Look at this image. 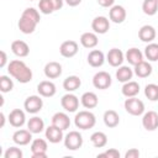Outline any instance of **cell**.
I'll return each instance as SVG.
<instances>
[{"mask_svg": "<svg viewBox=\"0 0 158 158\" xmlns=\"http://www.w3.org/2000/svg\"><path fill=\"white\" fill-rule=\"evenodd\" d=\"M7 63V56L5 51H0V68H4Z\"/></svg>", "mask_w": 158, "mask_h": 158, "instance_id": "43", "label": "cell"}, {"mask_svg": "<svg viewBox=\"0 0 158 158\" xmlns=\"http://www.w3.org/2000/svg\"><path fill=\"white\" fill-rule=\"evenodd\" d=\"M30 1H33V0H30Z\"/></svg>", "mask_w": 158, "mask_h": 158, "instance_id": "47", "label": "cell"}, {"mask_svg": "<svg viewBox=\"0 0 158 158\" xmlns=\"http://www.w3.org/2000/svg\"><path fill=\"white\" fill-rule=\"evenodd\" d=\"M64 1H65V4H67L68 6H72V7L78 6V5L81 2V0H64Z\"/></svg>", "mask_w": 158, "mask_h": 158, "instance_id": "45", "label": "cell"}, {"mask_svg": "<svg viewBox=\"0 0 158 158\" xmlns=\"http://www.w3.org/2000/svg\"><path fill=\"white\" fill-rule=\"evenodd\" d=\"M14 89V81L10 79L7 75H1L0 77V90L1 93H9Z\"/></svg>", "mask_w": 158, "mask_h": 158, "instance_id": "37", "label": "cell"}, {"mask_svg": "<svg viewBox=\"0 0 158 158\" xmlns=\"http://www.w3.org/2000/svg\"><path fill=\"white\" fill-rule=\"evenodd\" d=\"M32 132L27 128V130H23V128H20L17 131L14 132L12 135V141L17 146H27L28 143L32 142Z\"/></svg>", "mask_w": 158, "mask_h": 158, "instance_id": "10", "label": "cell"}, {"mask_svg": "<svg viewBox=\"0 0 158 158\" xmlns=\"http://www.w3.org/2000/svg\"><path fill=\"white\" fill-rule=\"evenodd\" d=\"M27 128L35 135L41 133L44 130V121L38 116H33L27 121Z\"/></svg>", "mask_w": 158, "mask_h": 158, "instance_id": "32", "label": "cell"}, {"mask_svg": "<svg viewBox=\"0 0 158 158\" xmlns=\"http://www.w3.org/2000/svg\"><path fill=\"white\" fill-rule=\"evenodd\" d=\"M7 72L14 79H16L21 84L30 83L32 80V77H33L32 70L30 69V67L21 59L11 60L7 64Z\"/></svg>", "mask_w": 158, "mask_h": 158, "instance_id": "2", "label": "cell"}, {"mask_svg": "<svg viewBox=\"0 0 158 158\" xmlns=\"http://www.w3.org/2000/svg\"><path fill=\"white\" fill-rule=\"evenodd\" d=\"M37 91H38V95H41L42 98H52V96L56 95L57 88H56V84L53 81L42 80L37 85Z\"/></svg>", "mask_w": 158, "mask_h": 158, "instance_id": "16", "label": "cell"}, {"mask_svg": "<svg viewBox=\"0 0 158 158\" xmlns=\"http://www.w3.org/2000/svg\"><path fill=\"white\" fill-rule=\"evenodd\" d=\"M51 2H52V5H53L54 11H57V10H60V9L63 7L64 0H51Z\"/></svg>", "mask_w": 158, "mask_h": 158, "instance_id": "44", "label": "cell"}, {"mask_svg": "<svg viewBox=\"0 0 158 158\" xmlns=\"http://www.w3.org/2000/svg\"><path fill=\"white\" fill-rule=\"evenodd\" d=\"M48 144L43 138H35L31 142V152L32 158H46L47 157Z\"/></svg>", "mask_w": 158, "mask_h": 158, "instance_id": "8", "label": "cell"}, {"mask_svg": "<svg viewBox=\"0 0 158 158\" xmlns=\"http://www.w3.org/2000/svg\"><path fill=\"white\" fill-rule=\"evenodd\" d=\"M11 51L16 57L25 58L30 54V47L28 44L22 40H16L11 43Z\"/></svg>", "mask_w": 158, "mask_h": 158, "instance_id": "19", "label": "cell"}, {"mask_svg": "<svg viewBox=\"0 0 158 158\" xmlns=\"http://www.w3.org/2000/svg\"><path fill=\"white\" fill-rule=\"evenodd\" d=\"M142 11L146 15H148V16L156 15L157 11H158V2H157V0H143Z\"/></svg>", "mask_w": 158, "mask_h": 158, "instance_id": "35", "label": "cell"}, {"mask_svg": "<svg viewBox=\"0 0 158 158\" xmlns=\"http://www.w3.org/2000/svg\"><path fill=\"white\" fill-rule=\"evenodd\" d=\"M104 123L109 128H114L120 123V116L115 110H107L104 112Z\"/></svg>", "mask_w": 158, "mask_h": 158, "instance_id": "30", "label": "cell"}, {"mask_svg": "<svg viewBox=\"0 0 158 158\" xmlns=\"http://www.w3.org/2000/svg\"><path fill=\"white\" fill-rule=\"evenodd\" d=\"M78 49H79L78 43L75 41H73V40H68V41H64L60 44L59 53L64 58H73L78 53Z\"/></svg>", "mask_w": 158, "mask_h": 158, "instance_id": "13", "label": "cell"}, {"mask_svg": "<svg viewBox=\"0 0 158 158\" xmlns=\"http://www.w3.org/2000/svg\"><path fill=\"white\" fill-rule=\"evenodd\" d=\"M144 95L148 100L151 101H157L158 100V85L157 84H147L144 86Z\"/></svg>", "mask_w": 158, "mask_h": 158, "instance_id": "36", "label": "cell"}, {"mask_svg": "<svg viewBox=\"0 0 158 158\" xmlns=\"http://www.w3.org/2000/svg\"><path fill=\"white\" fill-rule=\"evenodd\" d=\"M23 107L26 110V112L28 114H37L42 110L43 107V100L41 98V95H30L26 98L25 102H23Z\"/></svg>", "mask_w": 158, "mask_h": 158, "instance_id": "6", "label": "cell"}, {"mask_svg": "<svg viewBox=\"0 0 158 158\" xmlns=\"http://www.w3.org/2000/svg\"><path fill=\"white\" fill-rule=\"evenodd\" d=\"M80 102L85 109H95L99 104V99L98 95L93 91H86L81 95L80 98Z\"/></svg>", "mask_w": 158, "mask_h": 158, "instance_id": "28", "label": "cell"}, {"mask_svg": "<svg viewBox=\"0 0 158 158\" xmlns=\"http://www.w3.org/2000/svg\"><path fill=\"white\" fill-rule=\"evenodd\" d=\"M111 83H112L111 75L107 72H105V70L98 72L93 77V85H94V88H96L99 90L109 89L111 86Z\"/></svg>", "mask_w": 158, "mask_h": 158, "instance_id": "7", "label": "cell"}, {"mask_svg": "<svg viewBox=\"0 0 158 158\" xmlns=\"http://www.w3.org/2000/svg\"><path fill=\"white\" fill-rule=\"evenodd\" d=\"M44 75L48 78V79H56V78H59L60 74H62V64L58 63V62H48L46 65H44Z\"/></svg>", "mask_w": 158, "mask_h": 158, "instance_id": "22", "label": "cell"}, {"mask_svg": "<svg viewBox=\"0 0 158 158\" xmlns=\"http://www.w3.org/2000/svg\"><path fill=\"white\" fill-rule=\"evenodd\" d=\"M157 2H158V0H157Z\"/></svg>", "mask_w": 158, "mask_h": 158, "instance_id": "48", "label": "cell"}, {"mask_svg": "<svg viewBox=\"0 0 158 158\" xmlns=\"http://www.w3.org/2000/svg\"><path fill=\"white\" fill-rule=\"evenodd\" d=\"M52 125L59 127L60 130L65 131L70 126V118L65 112H56L52 116Z\"/></svg>", "mask_w": 158, "mask_h": 158, "instance_id": "24", "label": "cell"}, {"mask_svg": "<svg viewBox=\"0 0 158 158\" xmlns=\"http://www.w3.org/2000/svg\"><path fill=\"white\" fill-rule=\"evenodd\" d=\"M44 135L47 141H49L51 143H59L60 141L64 139V135H63V130H60L59 127L51 125L44 130Z\"/></svg>", "mask_w": 158, "mask_h": 158, "instance_id": "18", "label": "cell"}, {"mask_svg": "<svg viewBox=\"0 0 158 158\" xmlns=\"http://www.w3.org/2000/svg\"><path fill=\"white\" fill-rule=\"evenodd\" d=\"M106 60L111 67L118 68L120 65H122V63L125 60V54L118 48H111L106 54Z\"/></svg>", "mask_w": 158, "mask_h": 158, "instance_id": "14", "label": "cell"}, {"mask_svg": "<svg viewBox=\"0 0 158 158\" xmlns=\"http://www.w3.org/2000/svg\"><path fill=\"white\" fill-rule=\"evenodd\" d=\"M142 126L147 131H156L158 128V114L156 111H147L142 116Z\"/></svg>", "mask_w": 158, "mask_h": 158, "instance_id": "11", "label": "cell"}, {"mask_svg": "<svg viewBox=\"0 0 158 158\" xmlns=\"http://www.w3.org/2000/svg\"><path fill=\"white\" fill-rule=\"evenodd\" d=\"M126 10L122 5H114L109 10V19L114 23H122L126 20Z\"/></svg>", "mask_w": 158, "mask_h": 158, "instance_id": "17", "label": "cell"}, {"mask_svg": "<svg viewBox=\"0 0 158 158\" xmlns=\"http://www.w3.org/2000/svg\"><path fill=\"white\" fill-rule=\"evenodd\" d=\"M156 28L151 25H143L139 30H138V37L142 42H146V43H151L153 42V40L156 38Z\"/></svg>", "mask_w": 158, "mask_h": 158, "instance_id": "21", "label": "cell"}, {"mask_svg": "<svg viewBox=\"0 0 158 158\" xmlns=\"http://www.w3.org/2000/svg\"><path fill=\"white\" fill-rule=\"evenodd\" d=\"M123 107H125L126 112L132 116H141L144 114V104L142 100L137 99L136 96L127 98L123 102Z\"/></svg>", "mask_w": 158, "mask_h": 158, "instance_id": "4", "label": "cell"}, {"mask_svg": "<svg viewBox=\"0 0 158 158\" xmlns=\"http://www.w3.org/2000/svg\"><path fill=\"white\" fill-rule=\"evenodd\" d=\"M98 158H120V152L116 148H110L102 153H99Z\"/></svg>", "mask_w": 158, "mask_h": 158, "instance_id": "40", "label": "cell"}, {"mask_svg": "<svg viewBox=\"0 0 158 158\" xmlns=\"http://www.w3.org/2000/svg\"><path fill=\"white\" fill-rule=\"evenodd\" d=\"M144 57L148 62H157L158 60V43L151 42L144 48Z\"/></svg>", "mask_w": 158, "mask_h": 158, "instance_id": "34", "label": "cell"}, {"mask_svg": "<svg viewBox=\"0 0 158 158\" xmlns=\"http://www.w3.org/2000/svg\"><path fill=\"white\" fill-rule=\"evenodd\" d=\"M81 85V80L78 75H69L64 79L63 81V89L68 93H73L75 90H78Z\"/></svg>", "mask_w": 158, "mask_h": 158, "instance_id": "29", "label": "cell"}, {"mask_svg": "<svg viewBox=\"0 0 158 158\" xmlns=\"http://www.w3.org/2000/svg\"><path fill=\"white\" fill-rule=\"evenodd\" d=\"M38 9H40V12H42L43 15H49V14L54 12V9H53L51 0H40Z\"/></svg>", "mask_w": 158, "mask_h": 158, "instance_id": "38", "label": "cell"}, {"mask_svg": "<svg viewBox=\"0 0 158 158\" xmlns=\"http://www.w3.org/2000/svg\"><path fill=\"white\" fill-rule=\"evenodd\" d=\"M133 74V69H131L128 65H120L116 70V79L121 83H126L132 79Z\"/></svg>", "mask_w": 158, "mask_h": 158, "instance_id": "31", "label": "cell"}, {"mask_svg": "<svg viewBox=\"0 0 158 158\" xmlns=\"http://www.w3.org/2000/svg\"><path fill=\"white\" fill-rule=\"evenodd\" d=\"M80 44L84 47V48H88V49H91V48H95L99 43V40H98V33L95 32H84L81 36H80Z\"/></svg>", "mask_w": 158, "mask_h": 158, "instance_id": "23", "label": "cell"}, {"mask_svg": "<svg viewBox=\"0 0 158 158\" xmlns=\"http://www.w3.org/2000/svg\"><path fill=\"white\" fill-rule=\"evenodd\" d=\"M40 21H41V15L38 12V10H36L35 7H27L22 11L20 20L17 22V26L22 33L30 35V33L35 32Z\"/></svg>", "mask_w": 158, "mask_h": 158, "instance_id": "1", "label": "cell"}, {"mask_svg": "<svg viewBox=\"0 0 158 158\" xmlns=\"http://www.w3.org/2000/svg\"><path fill=\"white\" fill-rule=\"evenodd\" d=\"M90 142L95 148H102L107 144V136H106V133H104L101 131H96V132L91 133Z\"/></svg>", "mask_w": 158, "mask_h": 158, "instance_id": "33", "label": "cell"}, {"mask_svg": "<svg viewBox=\"0 0 158 158\" xmlns=\"http://www.w3.org/2000/svg\"><path fill=\"white\" fill-rule=\"evenodd\" d=\"M96 1L102 7H111L115 4V0H96Z\"/></svg>", "mask_w": 158, "mask_h": 158, "instance_id": "42", "label": "cell"}, {"mask_svg": "<svg viewBox=\"0 0 158 158\" xmlns=\"http://www.w3.org/2000/svg\"><path fill=\"white\" fill-rule=\"evenodd\" d=\"M121 93L125 98H133L139 93V84L133 80L126 81L121 88Z\"/></svg>", "mask_w": 158, "mask_h": 158, "instance_id": "27", "label": "cell"}, {"mask_svg": "<svg viewBox=\"0 0 158 158\" xmlns=\"http://www.w3.org/2000/svg\"><path fill=\"white\" fill-rule=\"evenodd\" d=\"M64 146L69 151H78L83 146V136L79 131H69L64 136Z\"/></svg>", "mask_w": 158, "mask_h": 158, "instance_id": "5", "label": "cell"}, {"mask_svg": "<svg viewBox=\"0 0 158 158\" xmlns=\"http://www.w3.org/2000/svg\"><path fill=\"white\" fill-rule=\"evenodd\" d=\"M60 105L67 112H75L79 107V99L73 93H67L60 99Z\"/></svg>", "mask_w": 158, "mask_h": 158, "instance_id": "9", "label": "cell"}, {"mask_svg": "<svg viewBox=\"0 0 158 158\" xmlns=\"http://www.w3.org/2000/svg\"><path fill=\"white\" fill-rule=\"evenodd\" d=\"M96 123L95 115L89 110H83L75 114L74 116V125L79 130H89L93 128Z\"/></svg>", "mask_w": 158, "mask_h": 158, "instance_id": "3", "label": "cell"}, {"mask_svg": "<svg viewBox=\"0 0 158 158\" xmlns=\"http://www.w3.org/2000/svg\"><path fill=\"white\" fill-rule=\"evenodd\" d=\"M0 117H1V123H0V127L2 128V127H4V125H5V115H4V112H1V114H0Z\"/></svg>", "mask_w": 158, "mask_h": 158, "instance_id": "46", "label": "cell"}, {"mask_svg": "<svg viewBox=\"0 0 158 158\" xmlns=\"http://www.w3.org/2000/svg\"><path fill=\"white\" fill-rule=\"evenodd\" d=\"M86 60H88V63H89L90 67H93V68H99V67H101V65L105 63L106 58H105V54H104L101 51H99V49H93V51L89 52Z\"/></svg>", "mask_w": 158, "mask_h": 158, "instance_id": "20", "label": "cell"}, {"mask_svg": "<svg viewBox=\"0 0 158 158\" xmlns=\"http://www.w3.org/2000/svg\"><path fill=\"white\" fill-rule=\"evenodd\" d=\"M152 70H153V68H152L151 63L144 60V59L142 62H139L138 64H136L135 68H133V73L138 78H147V77H149L152 74Z\"/></svg>", "mask_w": 158, "mask_h": 158, "instance_id": "26", "label": "cell"}, {"mask_svg": "<svg viewBox=\"0 0 158 158\" xmlns=\"http://www.w3.org/2000/svg\"><path fill=\"white\" fill-rule=\"evenodd\" d=\"M143 56L144 54L138 48L132 47V48H128L127 52L125 53V59L128 62V64H131V65L135 67L136 64H138L139 62L143 60Z\"/></svg>", "mask_w": 158, "mask_h": 158, "instance_id": "25", "label": "cell"}, {"mask_svg": "<svg viewBox=\"0 0 158 158\" xmlns=\"http://www.w3.org/2000/svg\"><path fill=\"white\" fill-rule=\"evenodd\" d=\"M5 158H22L23 157V152L19 148V147H9L5 153H4Z\"/></svg>", "mask_w": 158, "mask_h": 158, "instance_id": "39", "label": "cell"}, {"mask_svg": "<svg viewBox=\"0 0 158 158\" xmlns=\"http://www.w3.org/2000/svg\"><path fill=\"white\" fill-rule=\"evenodd\" d=\"M91 28L95 33L104 35L110 30V20L105 16H96L91 21Z\"/></svg>", "mask_w": 158, "mask_h": 158, "instance_id": "12", "label": "cell"}, {"mask_svg": "<svg viewBox=\"0 0 158 158\" xmlns=\"http://www.w3.org/2000/svg\"><path fill=\"white\" fill-rule=\"evenodd\" d=\"M139 151L137 148H130L126 153H125V158H138L139 157Z\"/></svg>", "mask_w": 158, "mask_h": 158, "instance_id": "41", "label": "cell"}, {"mask_svg": "<svg viewBox=\"0 0 158 158\" xmlns=\"http://www.w3.org/2000/svg\"><path fill=\"white\" fill-rule=\"evenodd\" d=\"M10 125L12 127H16V128H20L25 125L26 122V114L23 110L21 109H14L12 111H10L9 114V117H7Z\"/></svg>", "mask_w": 158, "mask_h": 158, "instance_id": "15", "label": "cell"}]
</instances>
